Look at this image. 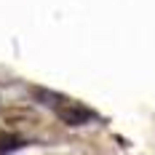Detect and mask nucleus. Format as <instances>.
Returning <instances> with one entry per match:
<instances>
[{"label": "nucleus", "instance_id": "1", "mask_svg": "<svg viewBox=\"0 0 155 155\" xmlns=\"http://www.w3.org/2000/svg\"><path fill=\"white\" fill-rule=\"evenodd\" d=\"M32 94H35V99H46L43 104H51L54 112H56L67 126H83V123H88V120L96 118L94 110L83 107L80 102L67 99V96H62V94H48V91H32Z\"/></svg>", "mask_w": 155, "mask_h": 155}]
</instances>
